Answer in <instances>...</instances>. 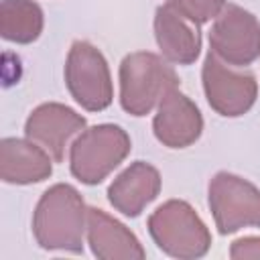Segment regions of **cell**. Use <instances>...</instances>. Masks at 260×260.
<instances>
[{"instance_id": "obj_7", "label": "cell", "mask_w": 260, "mask_h": 260, "mask_svg": "<svg viewBox=\"0 0 260 260\" xmlns=\"http://www.w3.org/2000/svg\"><path fill=\"white\" fill-rule=\"evenodd\" d=\"M201 83L207 104L223 118H238L250 112L258 98V81L250 71H236L211 49L201 67Z\"/></svg>"}, {"instance_id": "obj_16", "label": "cell", "mask_w": 260, "mask_h": 260, "mask_svg": "<svg viewBox=\"0 0 260 260\" xmlns=\"http://www.w3.org/2000/svg\"><path fill=\"white\" fill-rule=\"evenodd\" d=\"M167 4L187 20H191L195 26H201L221 12L225 0H167Z\"/></svg>"}, {"instance_id": "obj_9", "label": "cell", "mask_w": 260, "mask_h": 260, "mask_svg": "<svg viewBox=\"0 0 260 260\" xmlns=\"http://www.w3.org/2000/svg\"><path fill=\"white\" fill-rule=\"evenodd\" d=\"M85 124L87 120L73 108L59 102H47L28 114L24 122V136L41 144L55 162H63L65 148L71 146L69 142L73 136L85 130Z\"/></svg>"}, {"instance_id": "obj_8", "label": "cell", "mask_w": 260, "mask_h": 260, "mask_svg": "<svg viewBox=\"0 0 260 260\" xmlns=\"http://www.w3.org/2000/svg\"><path fill=\"white\" fill-rule=\"evenodd\" d=\"M209 49L228 65L246 67L260 57V22L238 4H225L213 18Z\"/></svg>"}, {"instance_id": "obj_3", "label": "cell", "mask_w": 260, "mask_h": 260, "mask_svg": "<svg viewBox=\"0 0 260 260\" xmlns=\"http://www.w3.org/2000/svg\"><path fill=\"white\" fill-rule=\"evenodd\" d=\"M156 248L171 258H203L211 248V232L199 213L183 199H169L158 205L146 221Z\"/></svg>"}, {"instance_id": "obj_11", "label": "cell", "mask_w": 260, "mask_h": 260, "mask_svg": "<svg viewBox=\"0 0 260 260\" xmlns=\"http://www.w3.org/2000/svg\"><path fill=\"white\" fill-rule=\"evenodd\" d=\"M162 187L156 167L146 160L130 162L108 187L110 205L126 217H138L148 203H152Z\"/></svg>"}, {"instance_id": "obj_12", "label": "cell", "mask_w": 260, "mask_h": 260, "mask_svg": "<svg viewBox=\"0 0 260 260\" xmlns=\"http://www.w3.org/2000/svg\"><path fill=\"white\" fill-rule=\"evenodd\" d=\"M87 244L100 260H142L146 250L122 221L100 207H87Z\"/></svg>"}, {"instance_id": "obj_14", "label": "cell", "mask_w": 260, "mask_h": 260, "mask_svg": "<svg viewBox=\"0 0 260 260\" xmlns=\"http://www.w3.org/2000/svg\"><path fill=\"white\" fill-rule=\"evenodd\" d=\"M154 39L160 55L175 65H193L201 53V35L191 20L179 14L169 4L154 12Z\"/></svg>"}, {"instance_id": "obj_1", "label": "cell", "mask_w": 260, "mask_h": 260, "mask_svg": "<svg viewBox=\"0 0 260 260\" xmlns=\"http://www.w3.org/2000/svg\"><path fill=\"white\" fill-rule=\"evenodd\" d=\"M87 205L69 183L51 185L32 211V236L43 250L83 254Z\"/></svg>"}, {"instance_id": "obj_10", "label": "cell", "mask_w": 260, "mask_h": 260, "mask_svg": "<svg viewBox=\"0 0 260 260\" xmlns=\"http://www.w3.org/2000/svg\"><path fill=\"white\" fill-rule=\"evenodd\" d=\"M152 132L167 148H187L195 144L203 132V116L197 104L175 87L158 102L152 118Z\"/></svg>"}, {"instance_id": "obj_5", "label": "cell", "mask_w": 260, "mask_h": 260, "mask_svg": "<svg viewBox=\"0 0 260 260\" xmlns=\"http://www.w3.org/2000/svg\"><path fill=\"white\" fill-rule=\"evenodd\" d=\"M207 205L221 236L260 228V189L240 175L215 173L207 187Z\"/></svg>"}, {"instance_id": "obj_6", "label": "cell", "mask_w": 260, "mask_h": 260, "mask_svg": "<svg viewBox=\"0 0 260 260\" xmlns=\"http://www.w3.org/2000/svg\"><path fill=\"white\" fill-rule=\"evenodd\" d=\"M65 85L71 98L87 112H102L114 100V85L104 53L87 43L75 41L65 59Z\"/></svg>"}, {"instance_id": "obj_13", "label": "cell", "mask_w": 260, "mask_h": 260, "mask_svg": "<svg viewBox=\"0 0 260 260\" xmlns=\"http://www.w3.org/2000/svg\"><path fill=\"white\" fill-rule=\"evenodd\" d=\"M53 175V156L30 138L0 140V179L8 185H32Z\"/></svg>"}, {"instance_id": "obj_15", "label": "cell", "mask_w": 260, "mask_h": 260, "mask_svg": "<svg viewBox=\"0 0 260 260\" xmlns=\"http://www.w3.org/2000/svg\"><path fill=\"white\" fill-rule=\"evenodd\" d=\"M45 26L43 8L35 0H2L0 2V35L8 43L30 45Z\"/></svg>"}, {"instance_id": "obj_4", "label": "cell", "mask_w": 260, "mask_h": 260, "mask_svg": "<svg viewBox=\"0 0 260 260\" xmlns=\"http://www.w3.org/2000/svg\"><path fill=\"white\" fill-rule=\"evenodd\" d=\"M132 150L128 132L118 124H95L77 134L69 146L71 175L83 185H100Z\"/></svg>"}, {"instance_id": "obj_2", "label": "cell", "mask_w": 260, "mask_h": 260, "mask_svg": "<svg viewBox=\"0 0 260 260\" xmlns=\"http://www.w3.org/2000/svg\"><path fill=\"white\" fill-rule=\"evenodd\" d=\"M120 106L126 114H150L169 89L179 87V77L162 55L150 51L128 53L120 63Z\"/></svg>"}, {"instance_id": "obj_17", "label": "cell", "mask_w": 260, "mask_h": 260, "mask_svg": "<svg viewBox=\"0 0 260 260\" xmlns=\"http://www.w3.org/2000/svg\"><path fill=\"white\" fill-rule=\"evenodd\" d=\"M230 258L234 260H260V236H244L232 242Z\"/></svg>"}]
</instances>
